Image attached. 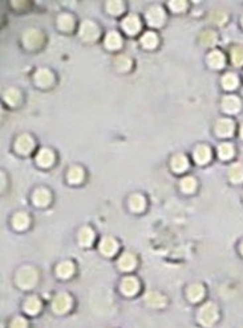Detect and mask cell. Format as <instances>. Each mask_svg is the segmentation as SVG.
Here are the masks:
<instances>
[{"label":"cell","mask_w":243,"mask_h":328,"mask_svg":"<svg viewBox=\"0 0 243 328\" xmlns=\"http://www.w3.org/2000/svg\"><path fill=\"white\" fill-rule=\"evenodd\" d=\"M15 283L21 290H32L39 283V270L33 266L25 264L16 271Z\"/></svg>","instance_id":"1"},{"label":"cell","mask_w":243,"mask_h":328,"mask_svg":"<svg viewBox=\"0 0 243 328\" xmlns=\"http://www.w3.org/2000/svg\"><path fill=\"white\" fill-rule=\"evenodd\" d=\"M197 320L203 327H213L219 320L218 304H215L214 302H206L202 304L197 312Z\"/></svg>","instance_id":"2"},{"label":"cell","mask_w":243,"mask_h":328,"mask_svg":"<svg viewBox=\"0 0 243 328\" xmlns=\"http://www.w3.org/2000/svg\"><path fill=\"white\" fill-rule=\"evenodd\" d=\"M21 41H23V47H24L25 49H28V51H37V49H40L41 47L44 45L45 36L40 29L29 28L23 33Z\"/></svg>","instance_id":"3"},{"label":"cell","mask_w":243,"mask_h":328,"mask_svg":"<svg viewBox=\"0 0 243 328\" xmlns=\"http://www.w3.org/2000/svg\"><path fill=\"white\" fill-rule=\"evenodd\" d=\"M72 307L73 299L68 292H59L57 295L53 296L52 302H51V310L56 315H64L71 311Z\"/></svg>","instance_id":"4"},{"label":"cell","mask_w":243,"mask_h":328,"mask_svg":"<svg viewBox=\"0 0 243 328\" xmlns=\"http://www.w3.org/2000/svg\"><path fill=\"white\" fill-rule=\"evenodd\" d=\"M101 35V29L94 21L84 20L80 24L79 28V36L82 41L85 43H94L98 40V37Z\"/></svg>","instance_id":"5"},{"label":"cell","mask_w":243,"mask_h":328,"mask_svg":"<svg viewBox=\"0 0 243 328\" xmlns=\"http://www.w3.org/2000/svg\"><path fill=\"white\" fill-rule=\"evenodd\" d=\"M145 20L149 27H153V28L162 27L166 21V13H165L163 7L160 4H153L152 7H149L146 11Z\"/></svg>","instance_id":"6"},{"label":"cell","mask_w":243,"mask_h":328,"mask_svg":"<svg viewBox=\"0 0 243 328\" xmlns=\"http://www.w3.org/2000/svg\"><path fill=\"white\" fill-rule=\"evenodd\" d=\"M33 81H35V85L41 88V89H48L55 85V73L48 68H39L33 75Z\"/></svg>","instance_id":"7"},{"label":"cell","mask_w":243,"mask_h":328,"mask_svg":"<svg viewBox=\"0 0 243 328\" xmlns=\"http://www.w3.org/2000/svg\"><path fill=\"white\" fill-rule=\"evenodd\" d=\"M214 133L219 138H230L235 133V122L230 117L218 118L214 124Z\"/></svg>","instance_id":"8"},{"label":"cell","mask_w":243,"mask_h":328,"mask_svg":"<svg viewBox=\"0 0 243 328\" xmlns=\"http://www.w3.org/2000/svg\"><path fill=\"white\" fill-rule=\"evenodd\" d=\"M121 28L124 29V32L129 36H136L137 33H140L142 28V23L140 16H137L136 13H129L126 15L121 21Z\"/></svg>","instance_id":"9"},{"label":"cell","mask_w":243,"mask_h":328,"mask_svg":"<svg viewBox=\"0 0 243 328\" xmlns=\"http://www.w3.org/2000/svg\"><path fill=\"white\" fill-rule=\"evenodd\" d=\"M221 109L226 114H237L242 109V100L235 94H226L221 100Z\"/></svg>","instance_id":"10"},{"label":"cell","mask_w":243,"mask_h":328,"mask_svg":"<svg viewBox=\"0 0 243 328\" xmlns=\"http://www.w3.org/2000/svg\"><path fill=\"white\" fill-rule=\"evenodd\" d=\"M35 140L31 134L28 133H23L20 134L19 137L16 138L15 141V150L20 156H28L35 150Z\"/></svg>","instance_id":"11"},{"label":"cell","mask_w":243,"mask_h":328,"mask_svg":"<svg viewBox=\"0 0 243 328\" xmlns=\"http://www.w3.org/2000/svg\"><path fill=\"white\" fill-rule=\"evenodd\" d=\"M120 290L125 296H136L141 290V284L140 280L136 276H125L122 278L121 283H120Z\"/></svg>","instance_id":"12"},{"label":"cell","mask_w":243,"mask_h":328,"mask_svg":"<svg viewBox=\"0 0 243 328\" xmlns=\"http://www.w3.org/2000/svg\"><path fill=\"white\" fill-rule=\"evenodd\" d=\"M144 302L148 307L150 308H163L166 307L167 304V299L166 296L163 295L162 292L160 291H153V290H150L145 294L144 296Z\"/></svg>","instance_id":"13"},{"label":"cell","mask_w":243,"mask_h":328,"mask_svg":"<svg viewBox=\"0 0 243 328\" xmlns=\"http://www.w3.org/2000/svg\"><path fill=\"white\" fill-rule=\"evenodd\" d=\"M193 158L198 165H206L211 161L213 158V150L206 144H199L195 146V149L193 150Z\"/></svg>","instance_id":"14"},{"label":"cell","mask_w":243,"mask_h":328,"mask_svg":"<svg viewBox=\"0 0 243 328\" xmlns=\"http://www.w3.org/2000/svg\"><path fill=\"white\" fill-rule=\"evenodd\" d=\"M98 250H100V252H101L104 256H108V258L114 256L118 251V242L113 237L106 235V237H104V238L100 241Z\"/></svg>","instance_id":"15"},{"label":"cell","mask_w":243,"mask_h":328,"mask_svg":"<svg viewBox=\"0 0 243 328\" xmlns=\"http://www.w3.org/2000/svg\"><path fill=\"white\" fill-rule=\"evenodd\" d=\"M33 205L37 207H47L52 202V193L47 187H37L32 194Z\"/></svg>","instance_id":"16"},{"label":"cell","mask_w":243,"mask_h":328,"mask_svg":"<svg viewBox=\"0 0 243 328\" xmlns=\"http://www.w3.org/2000/svg\"><path fill=\"white\" fill-rule=\"evenodd\" d=\"M137 256L134 255L133 252H124L117 260V267L120 271L130 272L133 271L134 268L137 267Z\"/></svg>","instance_id":"17"},{"label":"cell","mask_w":243,"mask_h":328,"mask_svg":"<svg viewBox=\"0 0 243 328\" xmlns=\"http://www.w3.org/2000/svg\"><path fill=\"white\" fill-rule=\"evenodd\" d=\"M77 241L82 247H90L96 241V233L90 226H82L77 233Z\"/></svg>","instance_id":"18"},{"label":"cell","mask_w":243,"mask_h":328,"mask_svg":"<svg viewBox=\"0 0 243 328\" xmlns=\"http://www.w3.org/2000/svg\"><path fill=\"white\" fill-rule=\"evenodd\" d=\"M206 295V290L201 283H193L186 288V298L191 303H199L202 302Z\"/></svg>","instance_id":"19"},{"label":"cell","mask_w":243,"mask_h":328,"mask_svg":"<svg viewBox=\"0 0 243 328\" xmlns=\"http://www.w3.org/2000/svg\"><path fill=\"white\" fill-rule=\"evenodd\" d=\"M56 24L60 31L63 32H72L73 29L76 28V20L72 13L63 12L60 13L56 19Z\"/></svg>","instance_id":"20"},{"label":"cell","mask_w":243,"mask_h":328,"mask_svg":"<svg viewBox=\"0 0 243 328\" xmlns=\"http://www.w3.org/2000/svg\"><path fill=\"white\" fill-rule=\"evenodd\" d=\"M170 167L171 170L177 173V174L185 173L189 169V158L183 153L174 154L170 160Z\"/></svg>","instance_id":"21"},{"label":"cell","mask_w":243,"mask_h":328,"mask_svg":"<svg viewBox=\"0 0 243 328\" xmlns=\"http://www.w3.org/2000/svg\"><path fill=\"white\" fill-rule=\"evenodd\" d=\"M146 198L140 193H133V194L129 195V199H128V206H129L130 211H133L136 214H140L142 211H145L146 209Z\"/></svg>","instance_id":"22"},{"label":"cell","mask_w":243,"mask_h":328,"mask_svg":"<svg viewBox=\"0 0 243 328\" xmlns=\"http://www.w3.org/2000/svg\"><path fill=\"white\" fill-rule=\"evenodd\" d=\"M207 65L213 69H222L226 65V56L221 52L219 49H213L211 52H209L206 57Z\"/></svg>","instance_id":"23"},{"label":"cell","mask_w":243,"mask_h":328,"mask_svg":"<svg viewBox=\"0 0 243 328\" xmlns=\"http://www.w3.org/2000/svg\"><path fill=\"white\" fill-rule=\"evenodd\" d=\"M55 160H56L55 153H53L49 148H43V149H40L36 156L37 165L40 167H45V169L52 166L53 164H55Z\"/></svg>","instance_id":"24"},{"label":"cell","mask_w":243,"mask_h":328,"mask_svg":"<svg viewBox=\"0 0 243 328\" xmlns=\"http://www.w3.org/2000/svg\"><path fill=\"white\" fill-rule=\"evenodd\" d=\"M23 310H24L25 314L35 316L37 314H40V311L43 310V303H41V300L36 295L28 296L24 300V303H23Z\"/></svg>","instance_id":"25"},{"label":"cell","mask_w":243,"mask_h":328,"mask_svg":"<svg viewBox=\"0 0 243 328\" xmlns=\"http://www.w3.org/2000/svg\"><path fill=\"white\" fill-rule=\"evenodd\" d=\"M227 177L229 181L234 185H241L243 183V164L242 162H234L230 165L227 170Z\"/></svg>","instance_id":"26"},{"label":"cell","mask_w":243,"mask_h":328,"mask_svg":"<svg viewBox=\"0 0 243 328\" xmlns=\"http://www.w3.org/2000/svg\"><path fill=\"white\" fill-rule=\"evenodd\" d=\"M104 45L109 51H117L122 47V37L121 35L116 31H109L104 37Z\"/></svg>","instance_id":"27"},{"label":"cell","mask_w":243,"mask_h":328,"mask_svg":"<svg viewBox=\"0 0 243 328\" xmlns=\"http://www.w3.org/2000/svg\"><path fill=\"white\" fill-rule=\"evenodd\" d=\"M3 98L4 101L8 104L9 106H19L20 102L23 101V96H21V92L17 88H13V86H9L7 89L3 92Z\"/></svg>","instance_id":"28"},{"label":"cell","mask_w":243,"mask_h":328,"mask_svg":"<svg viewBox=\"0 0 243 328\" xmlns=\"http://www.w3.org/2000/svg\"><path fill=\"white\" fill-rule=\"evenodd\" d=\"M75 264L71 260H63L56 266V275L60 279H71L75 274Z\"/></svg>","instance_id":"29"},{"label":"cell","mask_w":243,"mask_h":328,"mask_svg":"<svg viewBox=\"0 0 243 328\" xmlns=\"http://www.w3.org/2000/svg\"><path fill=\"white\" fill-rule=\"evenodd\" d=\"M31 225V218L29 215L24 211H19L16 214H13L12 217V226L15 230L17 231H23L27 230Z\"/></svg>","instance_id":"30"},{"label":"cell","mask_w":243,"mask_h":328,"mask_svg":"<svg viewBox=\"0 0 243 328\" xmlns=\"http://www.w3.org/2000/svg\"><path fill=\"white\" fill-rule=\"evenodd\" d=\"M132 65H133V61H132V59H130L129 56H126V55H117V56L114 57L113 67L117 72H129L130 69H132Z\"/></svg>","instance_id":"31"},{"label":"cell","mask_w":243,"mask_h":328,"mask_svg":"<svg viewBox=\"0 0 243 328\" xmlns=\"http://www.w3.org/2000/svg\"><path fill=\"white\" fill-rule=\"evenodd\" d=\"M84 178H85V171L82 167L77 166V165L71 167L68 173H67V179L72 185H80V183H82Z\"/></svg>","instance_id":"32"},{"label":"cell","mask_w":243,"mask_h":328,"mask_svg":"<svg viewBox=\"0 0 243 328\" xmlns=\"http://www.w3.org/2000/svg\"><path fill=\"white\" fill-rule=\"evenodd\" d=\"M198 41L199 44L202 45V47H213V45L217 44V41H218V35L213 31V29H205L201 32V35L198 36Z\"/></svg>","instance_id":"33"},{"label":"cell","mask_w":243,"mask_h":328,"mask_svg":"<svg viewBox=\"0 0 243 328\" xmlns=\"http://www.w3.org/2000/svg\"><path fill=\"white\" fill-rule=\"evenodd\" d=\"M221 84L225 90H234L239 86V77L234 72H227L221 79Z\"/></svg>","instance_id":"34"},{"label":"cell","mask_w":243,"mask_h":328,"mask_svg":"<svg viewBox=\"0 0 243 328\" xmlns=\"http://www.w3.org/2000/svg\"><path fill=\"white\" fill-rule=\"evenodd\" d=\"M158 43H160V39H158V35L153 31H148L142 35L141 37V44L144 48L146 49H154L158 47Z\"/></svg>","instance_id":"35"},{"label":"cell","mask_w":243,"mask_h":328,"mask_svg":"<svg viewBox=\"0 0 243 328\" xmlns=\"http://www.w3.org/2000/svg\"><path fill=\"white\" fill-rule=\"evenodd\" d=\"M235 149L231 142H221L218 145V156L222 161H229L234 157Z\"/></svg>","instance_id":"36"},{"label":"cell","mask_w":243,"mask_h":328,"mask_svg":"<svg viewBox=\"0 0 243 328\" xmlns=\"http://www.w3.org/2000/svg\"><path fill=\"white\" fill-rule=\"evenodd\" d=\"M105 9L109 15L118 16V15H121V13L124 12L125 3L121 1V0H110V1H106L105 3Z\"/></svg>","instance_id":"37"},{"label":"cell","mask_w":243,"mask_h":328,"mask_svg":"<svg viewBox=\"0 0 243 328\" xmlns=\"http://www.w3.org/2000/svg\"><path fill=\"white\" fill-rule=\"evenodd\" d=\"M179 187H181V190L185 194H193L197 189V179L193 177V175H186V177H183L181 179V182H179Z\"/></svg>","instance_id":"38"},{"label":"cell","mask_w":243,"mask_h":328,"mask_svg":"<svg viewBox=\"0 0 243 328\" xmlns=\"http://www.w3.org/2000/svg\"><path fill=\"white\" fill-rule=\"evenodd\" d=\"M230 61L234 67H243V45H234L230 49Z\"/></svg>","instance_id":"39"},{"label":"cell","mask_w":243,"mask_h":328,"mask_svg":"<svg viewBox=\"0 0 243 328\" xmlns=\"http://www.w3.org/2000/svg\"><path fill=\"white\" fill-rule=\"evenodd\" d=\"M227 19H229V15H227L225 11H222V9H214V11L209 15V21H210L211 24L217 25V27L225 24Z\"/></svg>","instance_id":"40"},{"label":"cell","mask_w":243,"mask_h":328,"mask_svg":"<svg viewBox=\"0 0 243 328\" xmlns=\"http://www.w3.org/2000/svg\"><path fill=\"white\" fill-rule=\"evenodd\" d=\"M167 7L170 8L171 12L181 13L183 11H186L187 1H185V0H171L167 3Z\"/></svg>","instance_id":"41"},{"label":"cell","mask_w":243,"mask_h":328,"mask_svg":"<svg viewBox=\"0 0 243 328\" xmlns=\"http://www.w3.org/2000/svg\"><path fill=\"white\" fill-rule=\"evenodd\" d=\"M8 328H29V324L28 322H27V319L21 318V316H16V318H13V319L9 322Z\"/></svg>","instance_id":"42"},{"label":"cell","mask_w":243,"mask_h":328,"mask_svg":"<svg viewBox=\"0 0 243 328\" xmlns=\"http://www.w3.org/2000/svg\"><path fill=\"white\" fill-rule=\"evenodd\" d=\"M11 4H12L13 7H25L27 3H25V1H12Z\"/></svg>","instance_id":"43"},{"label":"cell","mask_w":243,"mask_h":328,"mask_svg":"<svg viewBox=\"0 0 243 328\" xmlns=\"http://www.w3.org/2000/svg\"><path fill=\"white\" fill-rule=\"evenodd\" d=\"M239 137H241V140L243 141V122L241 124V126H239Z\"/></svg>","instance_id":"44"},{"label":"cell","mask_w":243,"mask_h":328,"mask_svg":"<svg viewBox=\"0 0 243 328\" xmlns=\"http://www.w3.org/2000/svg\"><path fill=\"white\" fill-rule=\"evenodd\" d=\"M239 252H241V255L243 256V239L241 241V243H239Z\"/></svg>","instance_id":"45"},{"label":"cell","mask_w":243,"mask_h":328,"mask_svg":"<svg viewBox=\"0 0 243 328\" xmlns=\"http://www.w3.org/2000/svg\"><path fill=\"white\" fill-rule=\"evenodd\" d=\"M241 25L243 27V13H242V16H241Z\"/></svg>","instance_id":"46"},{"label":"cell","mask_w":243,"mask_h":328,"mask_svg":"<svg viewBox=\"0 0 243 328\" xmlns=\"http://www.w3.org/2000/svg\"><path fill=\"white\" fill-rule=\"evenodd\" d=\"M242 328H243V327H242Z\"/></svg>","instance_id":"47"}]
</instances>
